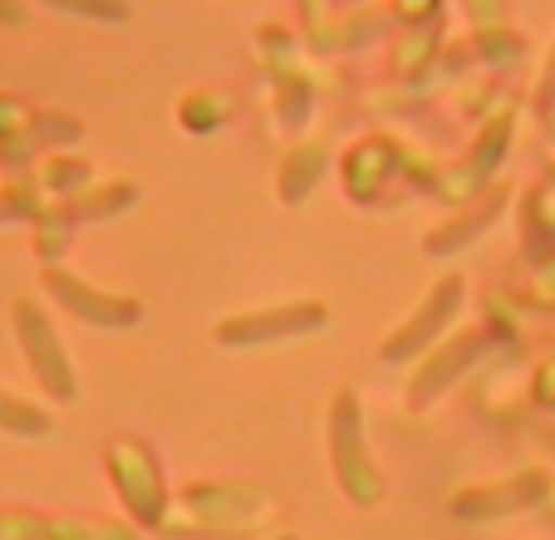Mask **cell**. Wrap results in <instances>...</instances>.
<instances>
[{
  "label": "cell",
  "instance_id": "1",
  "mask_svg": "<svg viewBox=\"0 0 555 540\" xmlns=\"http://www.w3.org/2000/svg\"><path fill=\"white\" fill-rule=\"evenodd\" d=\"M330 467L345 491L349 506H378L384 501V472L369 458V437H364V403L354 388H339L330 403Z\"/></svg>",
  "mask_w": 555,
  "mask_h": 540
},
{
  "label": "cell",
  "instance_id": "2",
  "mask_svg": "<svg viewBox=\"0 0 555 540\" xmlns=\"http://www.w3.org/2000/svg\"><path fill=\"white\" fill-rule=\"evenodd\" d=\"M11 324H15V344H21L25 364H30L35 384L50 403L69 408L79 398V378H74V364H69V349H64L60 330L54 320L44 314L40 300H15L11 305Z\"/></svg>",
  "mask_w": 555,
  "mask_h": 540
},
{
  "label": "cell",
  "instance_id": "3",
  "mask_svg": "<svg viewBox=\"0 0 555 540\" xmlns=\"http://www.w3.org/2000/svg\"><path fill=\"white\" fill-rule=\"evenodd\" d=\"M325 320L330 310L320 300H285V305H271V310H246L221 320L217 344H227V349H261V344H285L310 330H325Z\"/></svg>",
  "mask_w": 555,
  "mask_h": 540
},
{
  "label": "cell",
  "instance_id": "4",
  "mask_svg": "<svg viewBox=\"0 0 555 540\" xmlns=\"http://www.w3.org/2000/svg\"><path fill=\"white\" fill-rule=\"evenodd\" d=\"M462 295H467V281H462V275H442V281L423 295L418 310L384 339L378 359H384V364H403V359H413V353L428 349L433 339H442L448 324L457 320V310H462Z\"/></svg>",
  "mask_w": 555,
  "mask_h": 540
},
{
  "label": "cell",
  "instance_id": "5",
  "mask_svg": "<svg viewBox=\"0 0 555 540\" xmlns=\"http://www.w3.org/2000/svg\"><path fill=\"white\" fill-rule=\"evenodd\" d=\"M40 281H44L50 300L60 305L64 314H74V320H85V324H99V330H124V324L143 320V305H138L133 295L99 291V285L79 281V275H74V270H64V266H44Z\"/></svg>",
  "mask_w": 555,
  "mask_h": 540
},
{
  "label": "cell",
  "instance_id": "6",
  "mask_svg": "<svg viewBox=\"0 0 555 540\" xmlns=\"http://www.w3.org/2000/svg\"><path fill=\"white\" fill-rule=\"evenodd\" d=\"M108 472H114L118 491H124L128 511H133L143 526L163 520V477H157V462L143 452V442H114L108 447Z\"/></svg>",
  "mask_w": 555,
  "mask_h": 540
},
{
  "label": "cell",
  "instance_id": "7",
  "mask_svg": "<svg viewBox=\"0 0 555 540\" xmlns=\"http://www.w3.org/2000/svg\"><path fill=\"white\" fill-rule=\"evenodd\" d=\"M482 349H487V334L482 330H462V334H452V339H442L438 349H433L428 364L418 369V378H413L409 408H428L438 394H448V388L467 374V364H477V353H482Z\"/></svg>",
  "mask_w": 555,
  "mask_h": 540
},
{
  "label": "cell",
  "instance_id": "8",
  "mask_svg": "<svg viewBox=\"0 0 555 540\" xmlns=\"http://www.w3.org/2000/svg\"><path fill=\"white\" fill-rule=\"evenodd\" d=\"M0 433H11V437H50L54 433V417H50V408L30 403V398L11 394V388H0Z\"/></svg>",
  "mask_w": 555,
  "mask_h": 540
},
{
  "label": "cell",
  "instance_id": "9",
  "mask_svg": "<svg viewBox=\"0 0 555 540\" xmlns=\"http://www.w3.org/2000/svg\"><path fill=\"white\" fill-rule=\"evenodd\" d=\"M44 11H60V15H79V21H99V25H124L128 15V0H35Z\"/></svg>",
  "mask_w": 555,
  "mask_h": 540
},
{
  "label": "cell",
  "instance_id": "10",
  "mask_svg": "<svg viewBox=\"0 0 555 540\" xmlns=\"http://www.w3.org/2000/svg\"><path fill=\"white\" fill-rule=\"evenodd\" d=\"M30 217H40L35 192L25 188V182H5V188H0V227H11V221H30Z\"/></svg>",
  "mask_w": 555,
  "mask_h": 540
},
{
  "label": "cell",
  "instance_id": "11",
  "mask_svg": "<svg viewBox=\"0 0 555 540\" xmlns=\"http://www.w3.org/2000/svg\"><path fill=\"white\" fill-rule=\"evenodd\" d=\"M0 25L5 30H25L30 25V5L25 0H0Z\"/></svg>",
  "mask_w": 555,
  "mask_h": 540
},
{
  "label": "cell",
  "instance_id": "12",
  "mask_svg": "<svg viewBox=\"0 0 555 540\" xmlns=\"http://www.w3.org/2000/svg\"><path fill=\"white\" fill-rule=\"evenodd\" d=\"M535 104H541V114H551V108H555V44H551V60H545L541 89H535Z\"/></svg>",
  "mask_w": 555,
  "mask_h": 540
},
{
  "label": "cell",
  "instance_id": "13",
  "mask_svg": "<svg viewBox=\"0 0 555 540\" xmlns=\"http://www.w3.org/2000/svg\"><path fill=\"white\" fill-rule=\"evenodd\" d=\"M271 540H295V536H271Z\"/></svg>",
  "mask_w": 555,
  "mask_h": 540
}]
</instances>
